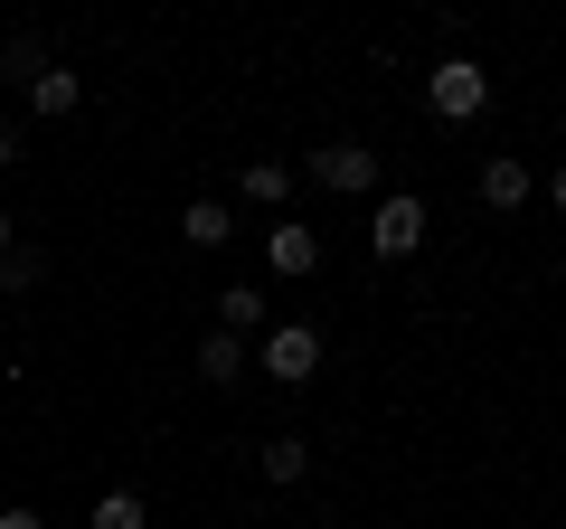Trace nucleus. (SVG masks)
<instances>
[{"instance_id":"nucleus-1","label":"nucleus","mask_w":566,"mask_h":529,"mask_svg":"<svg viewBox=\"0 0 566 529\" xmlns=\"http://www.w3.org/2000/svg\"><path fill=\"white\" fill-rule=\"evenodd\" d=\"M424 104H434V114H444V123H472V114H482V104H491V76H482V66H472V58H444V66H434V76H424Z\"/></svg>"},{"instance_id":"nucleus-2","label":"nucleus","mask_w":566,"mask_h":529,"mask_svg":"<svg viewBox=\"0 0 566 529\" xmlns=\"http://www.w3.org/2000/svg\"><path fill=\"white\" fill-rule=\"evenodd\" d=\"M255 360H264V378L303 387L312 369H322V331H312V322H274V331H264V350H255Z\"/></svg>"},{"instance_id":"nucleus-3","label":"nucleus","mask_w":566,"mask_h":529,"mask_svg":"<svg viewBox=\"0 0 566 529\" xmlns=\"http://www.w3.org/2000/svg\"><path fill=\"white\" fill-rule=\"evenodd\" d=\"M312 180L340 189V199H368V189H378V152L368 143H322L312 152Z\"/></svg>"},{"instance_id":"nucleus-4","label":"nucleus","mask_w":566,"mask_h":529,"mask_svg":"<svg viewBox=\"0 0 566 529\" xmlns=\"http://www.w3.org/2000/svg\"><path fill=\"white\" fill-rule=\"evenodd\" d=\"M368 246H378V256H416V246H424V199L387 189V199H378V218H368Z\"/></svg>"},{"instance_id":"nucleus-5","label":"nucleus","mask_w":566,"mask_h":529,"mask_svg":"<svg viewBox=\"0 0 566 529\" xmlns=\"http://www.w3.org/2000/svg\"><path fill=\"white\" fill-rule=\"evenodd\" d=\"M264 264H274L283 284H303L312 264H322V237H312V227H293V218H283V227H264Z\"/></svg>"},{"instance_id":"nucleus-6","label":"nucleus","mask_w":566,"mask_h":529,"mask_svg":"<svg viewBox=\"0 0 566 529\" xmlns=\"http://www.w3.org/2000/svg\"><path fill=\"white\" fill-rule=\"evenodd\" d=\"M528 189H538V180H528V162H510V152H491V162H482V208H528Z\"/></svg>"},{"instance_id":"nucleus-7","label":"nucleus","mask_w":566,"mask_h":529,"mask_svg":"<svg viewBox=\"0 0 566 529\" xmlns=\"http://www.w3.org/2000/svg\"><path fill=\"white\" fill-rule=\"evenodd\" d=\"M180 237H189V246H208V256H218V246L237 237V218H227V199H189V208H180Z\"/></svg>"},{"instance_id":"nucleus-8","label":"nucleus","mask_w":566,"mask_h":529,"mask_svg":"<svg viewBox=\"0 0 566 529\" xmlns=\"http://www.w3.org/2000/svg\"><path fill=\"white\" fill-rule=\"evenodd\" d=\"M76 95H85V76H76V66H48V76L29 85V114H48V123H57V114H76Z\"/></svg>"},{"instance_id":"nucleus-9","label":"nucleus","mask_w":566,"mask_h":529,"mask_svg":"<svg viewBox=\"0 0 566 529\" xmlns=\"http://www.w3.org/2000/svg\"><path fill=\"white\" fill-rule=\"evenodd\" d=\"M255 473H264V483H274V491H293V483H303V473H312V445H293V435H274V445L255 454Z\"/></svg>"},{"instance_id":"nucleus-10","label":"nucleus","mask_w":566,"mask_h":529,"mask_svg":"<svg viewBox=\"0 0 566 529\" xmlns=\"http://www.w3.org/2000/svg\"><path fill=\"white\" fill-rule=\"evenodd\" d=\"M199 378H208V387L245 378V341H237V331H208V341H199Z\"/></svg>"},{"instance_id":"nucleus-11","label":"nucleus","mask_w":566,"mask_h":529,"mask_svg":"<svg viewBox=\"0 0 566 529\" xmlns=\"http://www.w3.org/2000/svg\"><path fill=\"white\" fill-rule=\"evenodd\" d=\"M245 199H255V208H283V199H293V170H283V162H245Z\"/></svg>"},{"instance_id":"nucleus-12","label":"nucleus","mask_w":566,"mask_h":529,"mask_svg":"<svg viewBox=\"0 0 566 529\" xmlns=\"http://www.w3.org/2000/svg\"><path fill=\"white\" fill-rule=\"evenodd\" d=\"M255 322H264V293H255V284H227V293H218V331H237V341H245Z\"/></svg>"},{"instance_id":"nucleus-13","label":"nucleus","mask_w":566,"mask_h":529,"mask_svg":"<svg viewBox=\"0 0 566 529\" xmlns=\"http://www.w3.org/2000/svg\"><path fill=\"white\" fill-rule=\"evenodd\" d=\"M0 284H10V293H39L48 284V256H39V246H10V256H0Z\"/></svg>"},{"instance_id":"nucleus-14","label":"nucleus","mask_w":566,"mask_h":529,"mask_svg":"<svg viewBox=\"0 0 566 529\" xmlns=\"http://www.w3.org/2000/svg\"><path fill=\"white\" fill-rule=\"evenodd\" d=\"M48 66H57V58H48L39 39H10V48H0V76H20V85H39Z\"/></svg>"},{"instance_id":"nucleus-15","label":"nucleus","mask_w":566,"mask_h":529,"mask_svg":"<svg viewBox=\"0 0 566 529\" xmlns=\"http://www.w3.org/2000/svg\"><path fill=\"white\" fill-rule=\"evenodd\" d=\"M85 529H142V501H133V491H104V501H95V520H85Z\"/></svg>"},{"instance_id":"nucleus-16","label":"nucleus","mask_w":566,"mask_h":529,"mask_svg":"<svg viewBox=\"0 0 566 529\" xmlns=\"http://www.w3.org/2000/svg\"><path fill=\"white\" fill-rule=\"evenodd\" d=\"M20 162V123H0V170Z\"/></svg>"},{"instance_id":"nucleus-17","label":"nucleus","mask_w":566,"mask_h":529,"mask_svg":"<svg viewBox=\"0 0 566 529\" xmlns=\"http://www.w3.org/2000/svg\"><path fill=\"white\" fill-rule=\"evenodd\" d=\"M0 529H48V520H39V510H0Z\"/></svg>"},{"instance_id":"nucleus-18","label":"nucleus","mask_w":566,"mask_h":529,"mask_svg":"<svg viewBox=\"0 0 566 529\" xmlns=\"http://www.w3.org/2000/svg\"><path fill=\"white\" fill-rule=\"evenodd\" d=\"M10 246H20V237H10V208H0V256H10Z\"/></svg>"},{"instance_id":"nucleus-19","label":"nucleus","mask_w":566,"mask_h":529,"mask_svg":"<svg viewBox=\"0 0 566 529\" xmlns=\"http://www.w3.org/2000/svg\"><path fill=\"white\" fill-rule=\"evenodd\" d=\"M547 199H557V208H566V170H557V180H547Z\"/></svg>"},{"instance_id":"nucleus-20","label":"nucleus","mask_w":566,"mask_h":529,"mask_svg":"<svg viewBox=\"0 0 566 529\" xmlns=\"http://www.w3.org/2000/svg\"><path fill=\"white\" fill-rule=\"evenodd\" d=\"M0 303H10V284H0Z\"/></svg>"},{"instance_id":"nucleus-21","label":"nucleus","mask_w":566,"mask_h":529,"mask_svg":"<svg viewBox=\"0 0 566 529\" xmlns=\"http://www.w3.org/2000/svg\"><path fill=\"white\" fill-rule=\"evenodd\" d=\"M0 378H10V369H0Z\"/></svg>"}]
</instances>
